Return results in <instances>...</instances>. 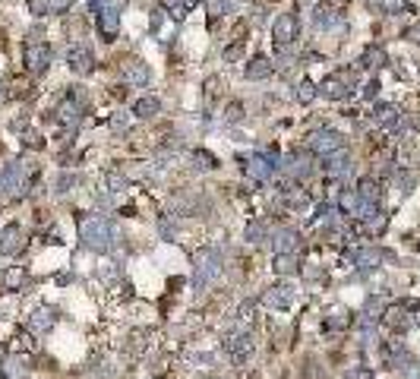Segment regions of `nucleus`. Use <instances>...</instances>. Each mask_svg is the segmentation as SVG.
I'll use <instances>...</instances> for the list:
<instances>
[{
    "label": "nucleus",
    "mask_w": 420,
    "mask_h": 379,
    "mask_svg": "<svg viewBox=\"0 0 420 379\" xmlns=\"http://www.w3.org/2000/svg\"><path fill=\"white\" fill-rule=\"evenodd\" d=\"M269 240H272L275 256L294 253V250H297V231H291V228H278L275 234H269Z\"/></svg>",
    "instance_id": "6ab92c4d"
},
{
    "label": "nucleus",
    "mask_w": 420,
    "mask_h": 379,
    "mask_svg": "<svg viewBox=\"0 0 420 379\" xmlns=\"http://www.w3.org/2000/svg\"><path fill=\"white\" fill-rule=\"evenodd\" d=\"M316 92H319V89H316V86L310 83V79H300V83L294 86V95H297L300 101H313V99H316Z\"/></svg>",
    "instance_id": "7c9ffc66"
},
{
    "label": "nucleus",
    "mask_w": 420,
    "mask_h": 379,
    "mask_svg": "<svg viewBox=\"0 0 420 379\" xmlns=\"http://www.w3.org/2000/svg\"><path fill=\"white\" fill-rule=\"evenodd\" d=\"M351 379H373V370H370V367H360V370L351 373Z\"/></svg>",
    "instance_id": "e433bc0d"
},
{
    "label": "nucleus",
    "mask_w": 420,
    "mask_h": 379,
    "mask_svg": "<svg viewBox=\"0 0 420 379\" xmlns=\"http://www.w3.org/2000/svg\"><path fill=\"white\" fill-rule=\"evenodd\" d=\"M57 120L60 124H76V120H79V101L66 99L64 105L57 107Z\"/></svg>",
    "instance_id": "cd10ccee"
},
{
    "label": "nucleus",
    "mask_w": 420,
    "mask_h": 379,
    "mask_svg": "<svg viewBox=\"0 0 420 379\" xmlns=\"http://www.w3.org/2000/svg\"><path fill=\"white\" fill-rule=\"evenodd\" d=\"M54 322H57V310H54V306H38V310L29 316V329L44 335V332L54 329Z\"/></svg>",
    "instance_id": "2eb2a0df"
},
{
    "label": "nucleus",
    "mask_w": 420,
    "mask_h": 379,
    "mask_svg": "<svg viewBox=\"0 0 420 379\" xmlns=\"http://www.w3.org/2000/svg\"><path fill=\"white\" fill-rule=\"evenodd\" d=\"M70 187H76V174H70V171H66V174H60L57 190H60V193H66V190H70Z\"/></svg>",
    "instance_id": "c9c22d12"
},
{
    "label": "nucleus",
    "mask_w": 420,
    "mask_h": 379,
    "mask_svg": "<svg viewBox=\"0 0 420 379\" xmlns=\"http://www.w3.org/2000/svg\"><path fill=\"white\" fill-rule=\"evenodd\" d=\"M382 322H386L389 329H395V332L411 329V326H414L411 304H395V306H389L386 313H382Z\"/></svg>",
    "instance_id": "f8f14e48"
},
{
    "label": "nucleus",
    "mask_w": 420,
    "mask_h": 379,
    "mask_svg": "<svg viewBox=\"0 0 420 379\" xmlns=\"http://www.w3.org/2000/svg\"><path fill=\"white\" fill-rule=\"evenodd\" d=\"M222 275V256L215 250H199L196 256V288H209Z\"/></svg>",
    "instance_id": "20e7f679"
},
{
    "label": "nucleus",
    "mask_w": 420,
    "mask_h": 379,
    "mask_svg": "<svg viewBox=\"0 0 420 379\" xmlns=\"http://www.w3.org/2000/svg\"><path fill=\"white\" fill-rule=\"evenodd\" d=\"M357 196H360L367 206H376L379 202V183L373 181V177H363V181L357 183Z\"/></svg>",
    "instance_id": "5701e85b"
},
{
    "label": "nucleus",
    "mask_w": 420,
    "mask_h": 379,
    "mask_svg": "<svg viewBox=\"0 0 420 379\" xmlns=\"http://www.w3.org/2000/svg\"><path fill=\"white\" fill-rule=\"evenodd\" d=\"M297 263H300V259H297V253H281V256H275V259H272V269L278 275H294L297 272Z\"/></svg>",
    "instance_id": "393cba45"
},
{
    "label": "nucleus",
    "mask_w": 420,
    "mask_h": 379,
    "mask_svg": "<svg viewBox=\"0 0 420 379\" xmlns=\"http://www.w3.org/2000/svg\"><path fill=\"white\" fill-rule=\"evenodd\" d=\"M379 259H382V253H379V250H357V253H354V263L360 265V269H376Z\"/></svg>",
    "instance_id": "c85d7f7f"
},
{
    "label": "nucleus",
    "mask_w": 420,
    "mask_h": 379,
    "mask_svg": "<svg viewBox=\"0 0 420 379\" xmlns=\"http://www.w3.org/2000/svg\"><path fill=\"white\" fill-rule=\"evenodd\" d=\"M360 64L363 66H382V64H386V51H382V48H370L367 54H363Z\"/></svg>",
    "instance_id": "473e14b6"
},
{
    "label": "nucleus",
    "mask_w": 420,
    "mask_h": 379,
    "mask_svg": "<svg viewBox=\"0 0 420 379\" xmlns=\"http://www.w3.org/2000/svg\"><path fill=\"white\" fill-rule=\"evenodd\" d=\"M228 120H240V105H231V107H228Z\"/></svg>",
    "instance_id": "4c0bfd02"
},
{
    "label": "nucleus",
    "mask_w": 420,
    "mask_h": 379,
    "mask_svg": "<svg viewBox=\"0 0 420 379\" xmlns=\"http://www.w3.org/2000/svg\"><path fill=\"white\" fill-rule=\"evenodd\" d=\"M158 111H161V101H158L155 95H146V99H140L133 105V114L142 117V120H146V117H155Z\"/></svg>",
    "instance_id": "4be33fe9"
},
{
    "label": "nucleus",
    "mask_w": 420,
    "mask_h": 379,
    "mask_svg": "<svg viewBox=\"0 0 420 379\" xmlns=\"http://www.w3.org/2000/svg\"><path fill=\"white\" fill-rule=\"evenodd\" d=\"M297 300V291L294 285H288V281H281V285H272V288L263 294V304L272 306V310H288L291 304Z\"/></svg>",
    "instance_id": "9d476101"
},
{
    "label": "nucleus",
    "mask_w": 420,
    "mask_h": 379,
    "mask_svg": "<svg viewBox=\"0 0 420 379\" xmlns=\"http://www.w3.org/2000/svg\"><path fill=\"white\" fill-rule=\"evenodd\" d=\"M124 79L133 86H146L148 83V64H142V60H124Z\"/></svg>",
    "instance_id": "aec40b11"
},
{
    "label": "nucleus",
    "mask_w": 420,
    "mask_h": 379,
    "mask_svg": "<svg viewBox=\"0 0 420 379\" xmlns=\"http://www.w3.org/2000/svg\"><path fill=\"white\" fill-rule=\"evenodd\" d=\"M29 370H32V363H29V357H23V354H7L3 363H0L3 379H25Z\"/></svg>",
    "instance_id": "4468645a"
},
{
    "label": "nucleus",
    "mask_w": 420,
    "mask_h": 379,
    "mask_svg": "<svg viewBox=\"0 0 420 379\" xmlns=\"http://www.w3.org/2000/svg\"><path fill=\"white\" fill-rule=\"evenodd\" d=\"M231 7H234V0H212V3H209V10H212L215 16H224Z\"/></svg>",
    "instance_id": "f704fd0d"
},
{
    "label": "nucleus",
    "mask_w": 420,
    "mask_h": 379,
    "mask_svg": "<svg viewBox=\"0 0 420 379\" xmlns=\"http://www.w3.org/2000/svg\"><path fill=\"white\" fill-rule=\"evenodd\" d=\"M263 240H269V222L265 218H253L247 224V244H263Z\"/></svg>",
    "instance_id": "b1692460"
},
{
    "label": "nucleus",
    "mask_w": 420,
    "mask_h": 379,
    "mask_svg": "<svg viewBox=\"0 0 420 379\" xmlns=\"http://www.w3.org/2000/svg\"><path fill=\"white\" fill-rule=\"evenodd\" d=\"M124 7H127V0H92V13H95V23H99V32L105 42H114L117 38Z\"/></svg>",
    "instance_id": "f03ea898"
},
{
    "label": "nucleus",
    "mask_w": 420,
    "mask_h": 379,
    "mask_svg": "<svg viewBox=\"0 0 420 379\" xmlns=\"http://www.w3.org/2000/svg\"><path fill=\"white\" fill-rule=\"evenodd\" d=\"M25 247V231L19 224H7V228H0V253L3 256H16L23 253Z\"/></svg>",
    "instance_id": "9b49d317"
},
{
    "label": "nucleus",
    "mask_w": 420,
    "mask_h": 379,
    "mask_svg": "<svg viewBox=\"0 0 420 379\" xmlns=\"http://www.w3.org/2000/svg\"><path fill=\"white\" fill-rule=\"evenodd\" d=\"M79 237H83V244L89 250L107 253L117 244L120 234H117V228L107 222L105 215H86V218H79Z\"/></svg>",
    "instance_id": "f257e3e1"
},
{
    "label": "nucleus",
    "mask_w": 420,
    "mask_h": 379,
    "mask_svg": "<svg viewBox=\"0 0 420 379\" xmlns=\"http://www.w3.org/2000/svg\"><path fill=\"white\" fill-rule=\"evenodd\" d=\"M76 0H29V13L32 16H48V13H64Z\"/></svg>",
    "instance_id": "a211bd4d"
},
{
    "label": "nucleus",
    "mask_w": 420,
    "mask_h": 379,
    "mask_svg": "<svg viewBox=\"0 0 420 379\" xmlns=\"http://www.w3.org/2000/svg\"><path fill=\"white\" fill-rule=\"evenodd\" d=\"M224 348H228V354H231L234 363H244L250 354H253V338H250L244 329H234L231 335L224 338Z\"/></svg>",
    "instance_id": "1a4fd4ad"
},
{
    "label": "nucleus",
    "mask_w": 420,
    "mask_h": 379,
    "mask_svg": "<svg viewBox=\"0 0 420 379\" xmlns=\"http://www.w3.org/2000/svg\"><path fill=\"white\" fill-rule=\"evenodd\" d=\"M281 168H285V174H288L291 181H304L306 174L313 171V168H310V158L300 155V152H291V155L285 158V165H281Z\"/></svg>",
    "instance_id": "f3484780"
},
{
    "label": "nucleus",
    "mask_w": 420,
    "mask_h": 379,
    "mask_svg": "<svg viewBox=\"0 0 420 379\" xmlns=\"http://www.w3.org/2000/svg\"><path fill=\"white\" fill-rule=\"evenodd\" d=\"M335 23V10H329V7H322V10H316V29H329V25Z\"/></svg>",
    "instance_id": "72a5a7b5"
},
{
    "label": "nucleus",
    "mask_w": 420,
    "mask_h": 379,
    "mask_svg": "<svg viewBox=\"0 0 420 379\" xmlns=\"http://www.w3.org/2000/svg\"><path fill=\"white\" fill-rule=\"evenodd\" d=\"M297 35H300V19H297L294 13H281V16H275V23H272V42L278 44V48L294 44Z\"/></svg>",
    "instance_id": "39448f33"
},
{
    "label": "nucleus",
    "mask_w": 420,
    "mask_h": 379,
    "mask_svg": "<svg viewBox=\"0 0 420 379\" xmlns=\"http://www.w3.org/2000/svg\"><path fill=\"white\" fill-rule=\"evenodd\" d=\"M275 168H278V152H263V155H253L247 161V174L253 177V181H269L275 174Z\"/></svg>",
    "instance_id": "6e6552de"
},
{
    "label": "nucleus",
    "mask_w": 420,
    "mask_h": 379,
    "mask_svg": "<svg viewBox=\"0 0 420 379\" xmlns=\"http://www.w3.org/2000/svg\"><path fill=\"white\" fill-rule=\"evenodd\" d=\"M408 35H411L414 42H417V35H420V25H417V29H411V32H408Z\"/></svg>",
    "instance_id": "58836bf2"
},
{
    "label": "nucleus",
    "mask_w": 420,
    "mask_h": 379,
    "mask_svg": "<svg viewBox=\"0 0 420 379\" xmlns=\"http://www.w3.org/2000/svg\"><path fill=\"white\" fill-rule=\"evenodd\" d=\"M0 99H3V86H0Z\"/></svg>",
    "instance_id": "ea45409f"
},
{
    "label": "nucleus",
    "mask_w": 420,
    "mask_h": 379,
    "mask_svg": "<svg viewBox=\"0 0 420 379\" xmlns=\"http://www.w3.org/2000/svg\"><path fill=\"white\" fill-rule=\"evenodd\" d=\"M269 73H272V64L265 57H253L247 64V79H265Z\"/></svg>",
    "instance_id": "bb28decb"
},
{
    "label": "nucleus",
    "mask_w": 420,
    "mask_h": 379,
    "mask_svg": "<svg viewBox=\"0 0 420 379\" xmlns=\"http://www.w3.org/2000/svg\"><path fill=\"white\" fill-rule=\"evenodd\" d=\"M326 174H329V177H341V174H347L351 171V155H347L345 148H341V152H335V155H326Z\"/></svg>",
    "instance_id": "412c9836"
},
{
    "label": "nucleus",
    "mask_w": 420,
    "mask_h": 379,
    "mask_svg": "<svg viewBox=\"0 0 420 379\" xmlns=\"http://www.w3.org/2000/svg\"><path fill=\"white\" fill-rule=\"evenodd\" d=\"M23 60H25V70L32 76H38V73H44L51 64V48L42 42H29L23 48Z\"/></svg>",
    "instance_id": "0eeeda50"
},
{
    "label": "nucleus",
    "mask_w": 420,
    "mask_h": 379,
    "mask_svg": "<svg viewBox=\"0 0 420 379\" xmlns=\"http://www.w3.org/2000/svg\"><path fill=\"white\" fill-rule=\"evenodd\" d=\"M310 148L319 152V155H335V152L345 148V136L338 130H332V127H322V130L310 133Z\"/></svg>",
    "instance_id": "423d86ee"
},
{
    "label": "nucleus",
    "mask_w": 420,
    "mask_h": 379,
    "mask_svg": "<svg viewBox=\"0 0 420 379\" xmlns=\"http://www.w3.org/2000/svg\"><path fill=\"white\" fill-rule=\"evenodd\" d=\"M373 7H379L382 13H389V16H398V13H404L411 3H408V0H373Z\"/></svg>",
    "instance_id": "c756f323"
},
{
    "label": "nucleus",
    "mask_w": 420,
    "mask_h": 379,
    "mask_svg": "<svg viewBox=\"0 0 420 379\" xmlns=\"http://www.w3.org/2000/svg\"><path fill=\"white\" fill-rule=\"evenodd\" d=\"M105 183H107V193H120V190H124L127 187V181H124V174H120V171H107L105 174Z\"/></svg>",
    "instance_id": "2f4dec72"
},
{
    "label": "nucleus",
    "mask_w": 420,
    "mask_h": 379,
    "mask_svg": "<svg viewBox=\"0 0 420 379\" xmlns=\"http://www.w3.org/2000/svg\"><path fill=\"white\" fill-rule=\"evenodd\" d=\"M66 60H70V70H73V73H79V76H89L92 70H95V54H92V48H86V44L70 48Z\"/></svg>",
    "instance_id": "ddd939ff"
},
{
    "label": "nucleus",
    "mask_w": 420,
    "mask_h": 379,
    "mask_svg": "<svg viewBox=\"0 0 420 379\" xmlns=\"http://www.w3.org/2000/svg\"><path fill=\"white\" fill-rule=\"evenodd\" d=\"M212 379H215V376H212Z\"/></svg>",
    "instance_id": "a19ab883"
},
{
    "label": "nucleus",
    "mask_w": 420,
    "mask_h": 379,
    "mask_svg": "<svg viewBox=\"0 0 420 379\" xmlns=\"http://www.w3.org/2000/svg\"><path fill=\"white\" fill-rule=\"evenodd\" d=\"M23 281H25V269H23V265H13V269H7V272L0 275V285H3L7 291L23 288Z\"/></svg>",
    "instance_id": "a878e982"
},
{
    "label": "nucleus",
    "mask_w": 420,
    "mask_h": 379,
    "mask_svg": "<svg viewBox=\"0 0 420 379\" xmlns=\"http://www.w3.org/2000/svg\"><path fill=\"white\" fill-rule=\"evenodd\" d=\"M347 92H351V83H347L345 76H326L319 86V95H326V99H332V101L347 99Z\"/></svg>",
    "instance_id": "dca6fc26"
},
{
    "label": "nucleus",
    "mask_w": 420,
    "mask_h": 379,
    "mask_svg": "<svg viewBox=\"0 0 420 379\" xmlns=\"http://www.w3.org/2000/svg\"><path fill=\"white\" fill-rule=\"evenodd\" d=\"M32 187V165L29 161H13L0 171V190L7 193L10 199H23Z\"/></svg>",
    "instance_id": "7ed1b4c3"
}]
</instances>
